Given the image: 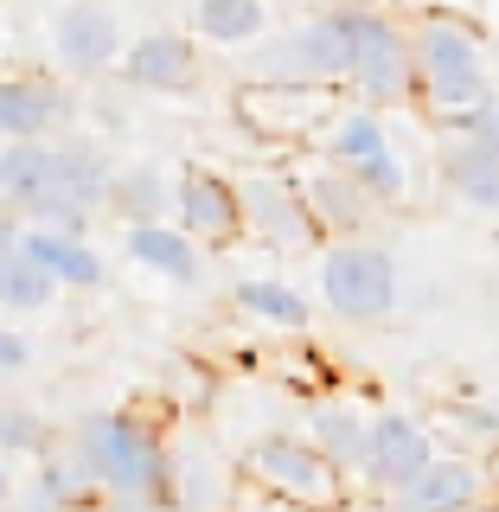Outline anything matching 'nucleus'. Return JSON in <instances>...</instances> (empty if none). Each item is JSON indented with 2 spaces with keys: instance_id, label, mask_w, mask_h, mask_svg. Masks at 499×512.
Returning a JSON list of instances; mask_svg holds the SVG:
<instances>
[{
  "instance_id": "1",
  "label": "nucleus",
  "mask_w": 499,
  "mask_h": 512,
  "mask_svg": "<svg viewBox=\"0 0 499 512\" xmlns=\"http://www.w3.org/2000/svg\"><path fill=\"white\" fill-rule=\"evenodd\" d=\"M416 45V103L429 122H461L468 109L493 103V58H487V32L474 20H461L455 7H423L410 20Z\"/></svg>"
},
{
  "instance_id": "2",
  "label": "nucleus",
  "mask_w": 499,
  "mask_h": 512,
  "mask_svg": "<svg viewBox=\"0 0 499 512\" xmlns=\"http://www.w3.org/2000/svg\"><path fill=\"white\" fill-rule=\"evenodd\" d=\"M64 442L90 461L103 500H116V506H167L173 500V448L135 410H90L71 423Z\"/></svg>"
},
{
  "instance_id": "3",
  "label": "nucleus",
  "mask_w": 499,
  "mask_h": 512,
  "mask_svg": "<svg viewBox=\"0 0 499 512\" xmlns=\"http://www.w3.org/2000/svg\"><path fill=\"white\" fill-rule=\"evenodd\" d=\"M352 71V20L346 7L308 13L301 26L256 39L244 58V84H314V90H346Z\"/></svg>"
},
{
  "instance_id": "4",
  "label": "nucleus",
  "mask_w": 499,
  "mask_h": 512,
  "mask_svg": "<svg viewBox=\"0 0 499 512\" xmlns=\"http://www.w3.org/2000/svg\"><path fill=\"white\" fill-rule=\"evenodd\" d=\"M314 154H327L333 167H346L378 205H404L410 199V167H404V154H397V135H391V122H384L378 103H359V96L340 103L327 122H320Z\"/></svg>"
},
{
  "instance_id": "5",
  "label": "nucleus",
  "mask_w": 499,
  "mask_h": 512,
  "mask_svg": "<svg viewBox=\"0 0 499 512\" xmlns=\"http://www.w3.org/2000/svg\"><path fill=\"white\" fill-rule=\"evenodd\" d=\"M237 474L256 493H276V500L301 506V512H340L346 506V468L320 455L314 436H256L237 461Z\"/></svg>"
},
{
  "instance_id": "6",
  "label": "nucleus",
  "mask_w": 499,
  "mask_h": 512,
  "mask_svg": "<svg viewBox=\"0 0 499 512\" xmlns=\"http://www.w3.org/2000/svg\"><path fill=\"white\" fill-rule=\"evenodd\" d=\"M346 20H352V71L346 90L359 103L378 109H410L416 103V45L410 26L391 20V13L365 7V0H346Z\"/></svg>"
},
{
  "instance_id": "7",
  "label": "nucleus",
  "mask_w": 499,
  "mask_h": 512,
  "mask_svg": "<svg viewBox=\"0 0 499 512\" xmlns=\"http://www.w3.org/2000/svg\"><path fill=\"white\" fill-rule=\"evenodd\" d=\"M320 301L346 327H384L397 314V256L365 237H327L320 244Z\"/></svg>"
},
{
  "instance_id": "8",
  "label": "nucleus",
  "mask_w": 499,
  "mask_h": 512,
  "mask_svg": "<svg viewBox=\"0 0 499 512\" xmlns=\"http://www.w3.org/2000/svg\"><path fill=\"white\" fill-rule=\"evenodd\" d=\"M442 186L455 192L468 212L499 218V96L468 109L461 122H442Z\"/></svg>"
},
{
  "instance_id": "9",
  "label": "nucleus",
  "mask_w": 499,
  "mask_h": 512,
  "mask_svg": "<svg viewBox=\"0 0 499 512\" xmlns=\"http://www.w3.org/2000/svg\"><path fill=\"white\" fill-rule=\"evenodd\" d=\"M237 199H244V231L269 250H320L327 231H320L308 192L295 186V173H244L237 180Z\"/></svg>"
},
{
  "instance_id": "10",
  "label": "nucleus",
  "mask_w": 499,
  "mask_h": 512,
  "mask_svg": "<svg viewBox=\"0 0 499 512\" xmlns=\"http://www.w3.org/2000/svg\"><path fill=\"white\" fill-rule=\"evenodd\" d=\"M128 52L122 39V20L116 7H103V0H64L58 20H52V64L64 77H77V84H96L103 71H116Z\"/></svg>"
},
{
  "instance_id": "11",
  "label": "nucleus",
  "mask_w": 499,
  "mask_h": 512,
  "mask_svg": "<svg viewBox=\"0 0 499 512\" xmlns=\"http://www.w3.org/2000/svg\"><path fill=\"white\" fill-rule=\"evenodd\" d=\"M436 455H442V448H436V436H429L423 416H410V410H372V436H365L359 480L372 493H384V500H397V493H404Z\"/></svg>"
},
{
  "instance_id": "12",
  "label": "nucleus",
  "mask_w": 499,
  "mask_h": 512,
  "mask_svg": "<svg viewBox=\"0 0 499 512\" xmlns=\"http://www.w3.org/2000/svg\"><path fill=\"white\" fill-rule=\"evenodd\" d=\"M173 218H180L205 250L237 244V237H244V199H237V180H224V173H212V167H180V180H173Z\"/></svg>"
},
{
  "instance_id": "13",
  "label": "nucleus",
  "mask_w": 499,
  "mask_h": 512,
  "mask_svg": "<svg viewBox=\"0 0 499 512\" xmlns=\"http://www.w3.org/2000/svg\"><path fill=\"white\" fill-rule=\"evenodd\" d=\"M237 109L276 141H301V135L314 141L320 122H327L340 103H333V90H314V84H244Z\"/></svg>"
},
{
  "instance_id": "14",
  "label": "nucleus",
  "mask_w": 499,
  "mask_h": 512,
  "mask_svg": "<svg viewBox=\"0 0 499 512\" xmlns=\"http://www.w3.org/2000/svg\"><path fill=\"white\" fill-rule=\"evenodd\" d=\"M109 154L96 135H52V199L45 205H77V212H109ZM39 212V205H32Z\"/></svg>"
},
{
  "instance_id": "15",
  "label": "nucleus",
  "mask_w": 499,
  "mask_h": 512,
  "mask_svg": "<svg viewBox=\"0 0 499 512\" xmlns=\"http://www.w3.org/2000/svg\"><path fill=\"white\" fill-rule=\"evenodd\" d=\"M295 186L308 192V205H314V218H320L327 237H365V224H372V212H378L372 192L352 180L346 167H333L327 154L308 160V167H295Z\"/></svg>"
},
{
  "instance_id": "16",
  "label": "nucleus",
  "mask_w": 499,
  "mask_h": 512,
  "mask_svg": "<svg viewBox=\"0 0 499 512\" xmlns=\"http://www.w3.org/2000/svg\"><path fill=\"white\" fill-rule=\"evenodd\" d=\"M122 256L128 263H141L148 276L160 282H173V288H192L205 276V244L186 231L180 218H154V224H128V237H122Z\"/></svg>"
},
{
  "instance_id": "17",
  "label": "nucleus",
  "mask_w": 499,
  "mask_h": 512,
  "mask_svg": "<svg viewBox=\"0 0 499 512\" xmlns=\"http://www.w3.org/2000/svg\"><path fill=\"white\" fill-rule=\"evenodd\" d=\"M64 122H71V96H64L58 77H39V71L0 77V141H13V135H58Z\"/></svg>"
},
{
  "instance_id": "18",
  "label": "nucleus",
  "mask_w": 499,
  "mask_h": 512,
  "mask_svg": "<svg viewBox=\"0 0 499 512\" xmlns=\"http://www.w3.org/2000/svg\"><path fill=\"white\" fill-rule=\"evenodd\" d=\"M480 500H487V468L474 455H436L391 506L397 512H468Z\"/></svg>"
},
{
  "instance_id": "19",
  "label": "nucleus",
  "mask_w": 499,
  "mask_h": 512,
  "mask_svg": "<svg viewBox=\"0 0 499 512\" xmlns=\"http://www.w3.org/2000/svg\"><path fill=\"white\" fill-rule=\"evenodd\" d=\"M122 77L135 90H192L199 84V52H192L186 32H141V39H128L122 52Z\"/></svg>"
},
{
  "instance_id": "20",
  "label": "nucleus",
  "mask_w": 499,
  "mask_h": 512,
  "mask_svg": "<svg viewBox=\"0 0 499 512\" xmlns=\"http://www.w3.org/2000/svg\"><path fill=\"white\" fill-rule=\"evenodd\" d=\"M20 244L39 256L45 269L64 282V288H103L109 276V263H103V250L90 244V231H58V224H39V218H26V231H20Z\"/></svg>"
},
{
  "instance_id": "21",
  "label": "nucleus",
  "mask_w": 499,
  "mask_h": 512,
  "mask_svg": "<svg viewBox=\"0 0 499 512\" xmlns=\"http://www.w3.org/2000/svg\"><path fill=\"white\" fill-rule=\"evenodd\" d=\"M0 199L13 212H32V205L52 199V135L0 141Z\"/></svg>"
},
{
  "instance_id": "22",
  "label": "nucleus",
  "mask_w": 499,
  "mask_h": 512,
  "mask_svg": "<svg viewBox=\"0 0 499 512\" xmlns=\"http://www.w3.org/2000/svg\"><path fill=\"white\" fill-rule=\"evenodd\" d=\"M308 436L320 442V455H327V461H340L346 474H359L365 436H372V410L346 404V397H320V404L308 410Z\"/></svg>"
},
{
  "instance_id": "23",
  "label": "nucleus",
  "mask_w": 499,
  "mask_h": 512,
  "mask_svg": "<svg viewBox=\"0 0 499 512\" xmlns=\"http://www.w3.org/2000/svg\"><path fill=\"white\" fill-rule=\"evenodd\" d=\"M173 506L180 512H224L231 506V468L205 442H186L173 455Z\"/></svg>"
},
{
  "instance_id": "24",
  "label": "nucleus",
  "mask_w": 499,
  "mask_h": 512,
  "mask_svg": "<svg viewBox=\"0 0 499 512\" xmlns=\"http://www.w3.org/2000/svg\"><path fill=\"white\" fill-rule=\"evenodd\" d=\"M167 205H173V186H167V173H160V167H148V160L109 173V218L154 224V218H167Z\"/></svg>"
},
{
  "instance_id": "25",
  "label": "nucleus",
  "mask_w": 499,
  "mask_h": 512,
  "mask_svg": "<svg viewBox=\"0 0 499 512\" xmlns=\"http://www.w3.org/2000/svg\"><path fill=\"white\" fill-rule=\"evenodd\" d=\"M269 32V0H192V39L256 45Z\"/></svg>"
},
{
  "instance_id": "26",
  "label": "nucleus",
  "mask_w": 499,
  "mask_h": 512,
  "mask_svg": "<svg viewBox=\"0 0 499 512\" xmlns=\"http://www.w3.org/2000/svg\"><path fill=\"white\" fill-rule=\"evenodd\" d=\"M58 288L64 282L26 244H13L7 256H0V308H7V314H45L58 301Z\"/></svg>"
},
{
  "instance_id": "27",
  "label": "nucleus",
  "mask_w": 499,
  "mask_h": 512,
  "mask_svg": "<svg viewBox=\"0 0 499 512\" xmlns=\"http://www.w3.org/2000/svg\"><path fill=\"white\" fill-rule=\"evenodd\" d=\"M231 301L250 320L276 327V333H301V327H308V295H301V288H288V282H276V276H244V282L231 288Z\"/></svg>"
},
{
  "instance_id": "28",
  "label": "nucleus",
  "mask_w": 499,
  "mask_h": 512,
  "mask_svg": "<svg viewBox=\"0 0 499 512\" xmlns=\"http://www.w3.org/2000/svg\"><path fill=\"white\" fill-rule=\"evenodd\" d=\"M0 448H7V455H32V461H39L45 448H52V423H45L39 410L0 404Z\"/></svg>"
},
{
  "instance_id": "29",
  "label": "nucleus",
  "mask_w": 499,
  "mask_h": 512,
  "mask_svg": "<svg viewBox=\"0 0 499 512\" xmlns=\"http://www.w3.org/2000/svg\"><path fill=\"white\" fill-rule=\"evenodd\" d=\"M32 365V346H26V333H13L7 320H0V372H26Z\"/></svg>"
},
{
  "instance_id": "30",
  "label": "nucleus",
  "mask_w": 499,
  "mask_h": 512,
  "mask_svg": "<svg viewBox=\"0 0 499 512\" xmlns=\"http://www.w3.org/2000/svg\"><path fill=\"white\" fill-rule=\"evenodd\" d=\"M20 231H26V224L13 218V205H7V199H0V256H7L13 244H20Z\"/></svg>"
},
{
  "instance_id": "31",
  "label": "nucleus",
  "mask_w": 499,
  "mask_h": 512,
  "mask_svg": "<svg viewBox=\"0 0 499 512\" xmlns=\"http://www.w3.org/2000/svg\"><path fill=\"white\" fill-rule=\"evenodd\" d=\"M13 500V474H7V461H0V506Z\"/></svg>"
},
{
  "instance_id": "32",
  "label": "nucleus",
  "mask_w": 499,
  "mask_h": 512,
  "mask_svg": "<svg viewBox=\"0 0 499 512\" xmlns=\"http://www.w3.org/2000/svg\"><path fill=\"white\" fill-rule=\"evenodd\" d=\"M468 512H499V493H487V500H480V506H468Z\"/></svg>"
},
{
  "instance_id": "33",
  "label": "nucleus",
  "mask_w": 499,
  "mask_h": 512,
  "mask_svg": "<svg viewBox=\"0 0 499 512\" xmlns=\"http://www.w3.org/2000/svg\"><path fill=\"white\" fill-rule=\"evenodd\" d=\"M493 436H499V404H493Z\"/></svg>"
},
{
  "instance_id": "34",
  "label": "nucleus",
  "mask_w": 499,
  "mask_h": 512,
  "mask_svg": "<svg viewBox=\"0 0 499 512\" xmlns=\"http://www.w3.org/2000/svg\"><path fill=\"white\" fill-rule=\"evenodd\" d=\"M493 244H499V231H493Z\"/></svg>"
}]
</instances>
